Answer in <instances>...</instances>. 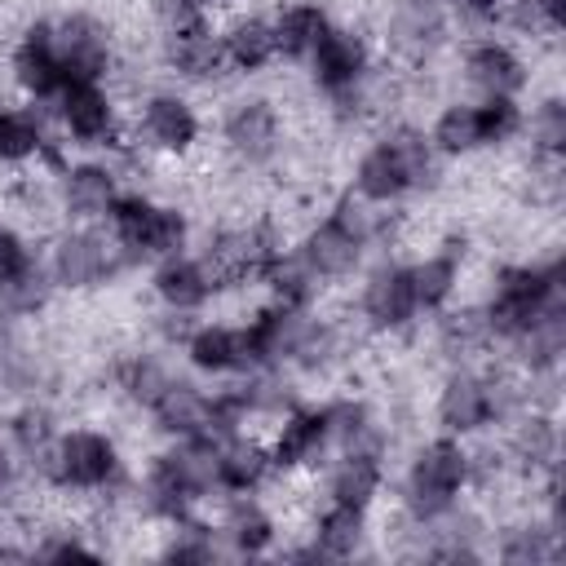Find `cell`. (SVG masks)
I'll return each instance as SVG.
<instances>
[{"mask_svg": "<svg viewBox=\"0 0 566 566\" xmlns=\"http://www.w3.org/2000/svg\"><path fill=\"white\" fill-rule=\"evenodd\" d=\"M4 71H9V93L35 106H49L57 97V88L66 84V71L57 62L53 35H49V18H31L22 22V31L13 35L9 53H4Z\"/></svg>", "mask_w": 566, "mask_h": 566, "instance_id": "cell-20", "label": "cell"}, {"mask_svg": "<svg viewBox=\"0 0 566 566\" xmlns=\"http://www.w3.org/2000/svg\"><path fill=\"white\" fill-rule=\"evenodd\" d=\"M451 40V13L442 0H389L380 22V57L402 71H424Z\"/></svg>", "mask_w": 566, "mask_h": 566, "instance_id": "cell-10", "label": "cell"}, {"mask_svg": "<svg viewBox=\"0 0 566 566\" xmlns=\"http://www.w3.org/2000/svg\"><path fill=\"white\" fill-rule=\"evenodd\" d=\"M35 261H40V248H35L31 230H22L18 221H0V283L22 274Z\"/></svg>", "mask_w": 566, "mask_h": 566, "instance_id": "cell-34", "label": "cell"}, {"mask_svg": "<svg viewBox=\"0 0 566 566\" xmlns=\"http://www.w3.org/2000/svg\"><path fill=\"white\" fill-rule=\"evenodd\" d=\"M226 557H274L283 539L279 504L265 491H226L208 504Z\"/></svg>", "mask_w": 566, "mask_h": 566, "instance_id": "cell-14", "label": "cell"}, {"mask_svg": "<svg viewBox=\"0 0 566 566\" xmlns=\"http://www.w3.org/2000/svg\"><path fill=\"white\" fill-rule=\"evenodd\" d=\"M429 146L447 159V164H469V159H482L486 146H482V124H478V102L473 97H447L433 119H429Z\"/></svg>", "mask_w": 566, "mask_h": 566, "instance_id": "cell-30", "label": "cell"}, {"mask_svg": "<svg viewBox=\"0 0 566 566\" xmlns=\"http://www.w3.org/2000/svg\"><path fill=\"white\" fill-rule=\"evenodd\" d=\"M217 482H221V495L226 491H265L274 482L270 451L256 429L217 438Z\"/></svg>", "mask_w": 566, "mask_h": 566, "instance_id": "cell-28", "label": "cell"}, {"mask_svg": "<svg viewBox=\"0 0 566 566\" xmlns=\"http://www.w3.org/2000/svg\"><path fill=\"white\" fill-rule=\"evenodd\" d=\"M354 318L363 336H407L420 327V305H416L407 256L380 252L358 270Z\"/></svg>", "mask_w": 566, "mask_h": 566, "instance_id": "cell-8", "label": "cell"}, {"mask_svg": "<svg viewBox=\"0 0 566 566\" xmlns=\"http://www.w3.org/2000/svg\"><path fill=\"white\" fill-rule=\"evenodd\" d=\"M345 190L358 195V199L371 203V208H385V212H389V208H402L407 199H416V195H411V181H407V168H402V159H398V150L389 146L385 133H376V137L354 155Z\"/></svg>", "mask_w": 566, "mask_h": 566, "instance_id": "cell-24", "label": "cell"}, {"mask_svg": "<svg viewBox=\"0 0 566 566\" xmlns=\"http://www.w3.org/2000/svg\"><path fill=\"white\" fill-rule=\"evenodd\" d=\"M128 455L119 438L102 424H62L44 495H66L84 504H111L128 491Z\"/></svg>", "mask_w": 566, "mask_h": 566, "instance_id": "cell-1", "label": "cell"}, {"mask_svg": "<svg viewBox=\"0 0 566 566\" xmlns=\"http://www.w3.org/2000/svg\"><path fill=\"white\" fill-rule=\"evenodd\" d=\"M221 31V49H226V66L239 80H256L279 62V44H274V22L261 9H234L226 18H217Z\"/></svg>", "mask_w": 566, "mask_h": 566, "instance_id": "cell-25", "label": "cell"}, {"mask_svg": "<svg viewBox=\"0 0 566 566\" xmlns=\"http://www.w3.org/2000/svg\"><path fill=\"white\" fill-rule=\"evenodd\" d=\"M447 4V13H451V27H473L478 35L482 31H491V27H500L504 22V4L509 0H442Z\"/></svg>", "mask_w": 566, "mask_h": 566, "instance_id": "cell-36", "label": "cell"}, {"mask_svg": "<svg viewBox=\"0 0 566 566\" xmlns=\"http://www.w3.org/2000/svg\"><path fill=\"white\" fill-rule=\"evenodd\" d=\"M380 62H385V57H380V44H376L358 22L336 18V22L327 27V35L318 40V49L305 57V75H310V88H314V93L323 97V106H327V102H336V97L358 93V88L376 75Z\"/></svg>", "mask_w": 566, "mask_h": 566, "instance_id": "cell-9", "label": "cell"}, {"mask_svg": "<svg viewBox=\"0 0 566 566\" xmlns=\"http://www.w3.org/2000/svg\"><path fill=\"white\" fill-rule=\"evenodd\" d=\"M44 111H49L57 137L66 142V150L97 155V150H115L124 142V115H128V106L119 102L115 84H102V80H66Z\"/></svg>", "mask_w": 566, "mask_h": 566, "instance_id": "cell-6", "label": "cell"}, {"mask_svg": "<svg viewBox=\"0 0 566 566\" xmlns=\"http://www.w3.org/2000/svg\"><path fill=\"white\" fill-rule=\"evenodd\" d=\"M57 292L66 296H88V292H102L106 283H115L128 261L119 256V248L111 243L106 226H57L49 234V248L40 252Z\"/></svg>", "mask_w": 566, "mask_h": 566, "instance_id": "cell-7", "label": "cell"}, {"mask_svg": "<svg viewBox=\"0 0 566 566\" xmlns=\"http://www.w3.org/2000/svg\"><path fill=\"white\" fill-rule=\"evenodd\" d=\"M124 186L128 181L119 177V164L106 155H80L53 172V195L66 226H102Z\"/></svg>", "mask_w": 566, "mask_h": 566, "instance_id": "cell-15", "label": "cell"}, {"mask_svg": "<svg viewBox=\"0 0 566 566\" xmlns=\"http://www.w3.org/2000/svg\"><path fill=\"white\" fill-rule=\"evenodd\" d=\"M464 495H469V447L433 429V438H424L398 473V509L411 513L416 522H429L451 504H460Z\"/></svg>", "mask_w": 566, "mask_h": 566, "instance_id": "cell-4", "label": "cell"}, {"mask_svg": "<svg viewBox=\"0 0 566 566\" xmlns=\"http://www.w3.org/2000/svg\"><path fill=\"white\" fill-rule=\"evenodd\" d=\"M433 429H438V433H451V438H460V442H469V438L495 429L486 363L442 367L438 389H433Z\"/></svg>", "mask_w": 566, "mask_h": 566, "instance_id": "cell-16", "label": "cell"}, {"mask_svg": "<svg viewBox=\"0 0 566 566\" xmlns=\"http://www.w3.org/2000/svg\"><path fill=\"white\" fill-rule=\"evenodd\" d=\"M49 35H53V49H57V62L66 71V80H102V84H115V71H119V44H115V31L102 13L93 9H62V13H49Z\"/></svg>", "mask_w": 566, "mask_h": 566, "instance_id": "cell-11", "label": "cell"}, {"mask_svg": "<svg viewBox=\"0 0 566 566\" xmlns=\"http://www.w3.org/2000/svg\"><path fill=\"white\" fill-rule=\"evenodd\" d=\"M478 102V124H482V146L486 155H504L522 142L526 124V102L522 97H473Z\"/></svg>", "mask_w": 566, "mask_h": 566, "instance_id": "cell-33", "label": "cell"}, {"mask_svg": "<svg viewBox=\"0 0 566 566\" xmlns=\"http://www.w3.org/2000/svg\"><path fill=\"white\" fill-rule=\"evenodd\" d=\"M455 75L469 97H522L535 84V62L513 40L482 31L460 44Z\"/></svg>", "mask_w": 566, "mask_h": 566, "instance_id": "cell-12", "label": "cell"}, {"mask_svg": "<svg viewBox=\"0 0 566 566\" xmlns=\"http://www.w3.org/2000/svg\"><path fill=\"white\" fill-rule=\"evenodd\" d=\"M155 31H177L203 18H217V0H146Z\"/></svg>", "mask_w": 566, "mask_h": 566, "instance_id": "cell-35", "label": "cell"}, {"mask_svg": "<svg viewBox=\"0 0 566 566\" xmlns=\"http://www.w3.org/2000/svg\"><path fill=\"white\" fill-rule=\"evenodd\" d=\"M172 376H177V367H172L159 349H146V345L115 354L111 367H106V380H111L115 398L128 402V407L142 411V416L150 411V402L164 394V385H168Z\"/></svg>", "mask_w": 566, "mask_h": 566, "instance_id": "cell-27", "label": "cell"}, {"mask_svg": "<svg viewBox=\"0 0 566 566\" xmlns=\"http://www.w3.org/2000/svg\"><path fill=\"white\" fill-rule=\"evenodd\" d=\"M221 292L226 283L217 279V270L199 248H186L150 265V301L164 314H203Z\"/></svg>", "mask_w": 566, "mask_h": 566, "instance_id": "cell-21", "label": "cell"}, {"mask_svg": "<svg viewBox=\"0 0 566 566\" xmlns=\"http://www.w3.org/2000/svg\"><path fill=\"white\" fill-rule=\"evenodd\" d=\"M27 482H22V473H18V460L9 455V447H4V438H0V504L9 500V495H18Z\"/></svg>", "mask_w": 566, "mask_h": 566, "instance_id": "cell-37", "label": "cell"}, {"mask_svg": "<svg viewBox=\"0 0 566 566\" xmlns=\"http://www.w3.org/2000/svg\"><path fill=\"white\" fill-rule=\"evenodd\" d=\"M106 234L119 248V256L133 265H155L164 256H177L186 248H195V221L181 203L146 190V186H124V195L115 199V208L106 212Z\"/></svg>", "mask_w": 566, "mask_h": 566, "instance_id": "cell-3", "label": "cell"}, {"mask_svg": "<svg viewBox=\"0 0 566 566\" xmlns=\"http://www.w3.org/2000/svg\"><path fill=\"white\" fill-rule=\"evenodd\" d=\"M66 159H71V150L57 137L44 106L22 102L13 93L0 97V168H9V172H27V168L57 172Z\"/></svg>", "mask_w": 566, "mask_h": 566, "instance_id": "cell-13", "label": "cell"}, {"mask_svg": "<svg viewBox=\"0 0 566 566\" xmlns=\"http://www.w3.org/2000/svg\"><path fill=\"white\" fill-rule=\"evenodd\" d=\"M274 22V44H279V62L305 66V57L318 49V40L327 35V27L336 22V13L323 0H287L270 13Z\"/></svg>", "mask_w": 566, "mask_h": 566, "instance_id": "cell-29", "label": "cell"}, {"mask_svg": "<svg viewBox=\"0 0 566 566\" xmlns=\"http://www.w3.org/2000/svg\"><path fill=\"white\" fill-rule=\"evenodd\" d=\"M177 349H181L190 376H199V380H208V385L239 380V376L256 371L252 345H248V332H243V318H239V323H226V318H195V327L181 336Z\"/></svg>", "mask_w": 566, "mask_h": 566, "instance_id": "cell-19", "label": "cell"}, {"mask_svg": "<svg viewBox=\"0 0 566 566\" xmlns=\"http://www.w3.org/2000/svg\"><path fill=\"white\" fill-rule=\"evenodd\" d=\"M155 57L172 75L177 88H212L230 75L217 18H203V22H190V27H177V31H159L155 35Z\"/></svg>", "mask_w": 566, "mask_h": 566, "instance_id": "cell-17", "label": "cell"}, {"mask_svg": "<svg viewBox=\"0 0 566 566\" xmlns=\"http://www.w3.org/2000/svg\"><path fill=\"white\" fill-rule=\"evenodd\" d=\"M203 137L208 119L190 88L177 84L146 88L124 115V146H133L150 164H190L203 155Z\"/></svg>", "mask_w": 566, "mask_h": 566, "instance_id": "cell-2", "label": "cell"}, {"mask_svg": "<svg viewBox=\"0 0 566 566\" xmlns=\"http://www.w3.org/2000/svg\"><path fill=\"white\" fill-rule=\"evenodd\" d=\"M53 301H57V283H53L44 256L0 283V318H9V323H35L53 310Z\"/></svg>", "mask_w": 566, "mask_h": 566, "instance_id": "cell-32", "label": "cell"}, {"mask_svg": "<svg viewBox=\"0 0 566 566\" xmlns=\"http://www.w3.org/2000/svg\"><path fill=\"white\" fill-rule=\"evenodd\" d=\"M371 513H376V509L323 500V504L310 513V522H305L301 531L310 535V544L318 548L323 562H354V557H367V553H371V539H376Z\"/></svg>", "mask_w": 566, "mask_h": 566, "instance_id": "cell-22", "label": "cell"}, {"mask_svg": "<svg viewBox=\"0 0 566 566\" xmlns=\"http://www.w3.org/2000/svg\"><path fill=\"white\" fill-rule=\"evenodd\" d=\"M314 486H323V500L376 509L389 486V455L385 451H336L314 473Z\"/></svg>", "mask_w": 566, "mask_h": 566, "instance_id": "cell-23", "label": "cell"}, {"mask_svg": "<svg viewBox=\"0 0 566 566\" xmlns=\"http://www.w3.org/2000/svg\"><path fill=\"white\" fill-rule=\"evenodd\" d=\"M208 407H212V385H203L199 376L177 371L164 385V394L150 402L146 420L164 442L168 438H190V433H208Z\"/></svg>", "mask_w": 566, "mask_h": 566, "instance_id": "cell-26", "label": "cell"}, {"mask_svg": "<svg viewBox=\"0 0 566 566\" xmlns=\"http://www.w3.org/2000/svg\"><path fill=\"white\" fill-rule=\"evenodd\" d=\"M407 265H411V287H416L420 318H433V314L451 310L455 301H464L469 239H464L460 230H442V234H433L424 252L407 256Z\"/></svg>", "mask_w": 566, "mask_h": 566, "instance_id": "cell-18", "label": "cell"}, {"mask_svg": "<svg viewBox=\"0 0 566 566\" xmlns=\"http://www.w3.org/2000/svg\"><path fill=\"white\" fill-rule=\"evenodd\" d=\"M217 142H221L226 164H234L239 172L274 168L287 150V115L279 97L256 93V88L226 97V106L217 111Z\"/></svg>", "mask_w": 566, "mask_h": 566, "instance_id": "cell-5", "label": "cell"}, {"mask_svg": "<svg viewBox=\"0 0 566 566\" xmlns=\"http://www.w3.org/2000/svg\"><path fill=\"white\" fill-rule=\"evenodd\" d=\"M517 146L531 159H548V164L566 159V97L557 88L535 93V102L526 106V124H522Z\"/></svg>", "mask_w": 566, "mask_h": 566, "instance_id": "cell-31", "label": "cell"}]
</instances>
